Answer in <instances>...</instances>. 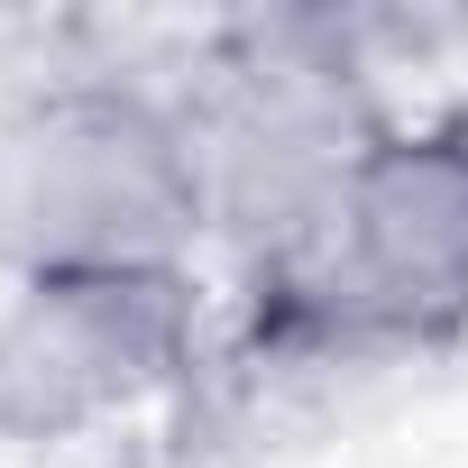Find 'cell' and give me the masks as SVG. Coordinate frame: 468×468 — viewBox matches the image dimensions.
Returning <instances> with one entry per match:
<instances>
[{
    "label": "cell",
    "mask_w": 468,
    "mask_h": 468,
    "mask_svg": "<svg viewBox=\"0 0 468 468\" xmlns=\"http://www.w3.org/2000/svg\"><path fill=\"white\" fill-rule=\"evenodd\" d=\"M468 340V101L386 120L322 211L239 267V367H386Z\"/></svg>",
    "instance_id": "obj_1"
},
{
    "label": "cell",
    "mask_w": 468,
    "mask_h": 468,
    "mask_svg": "<svg viewBox=\"0 0 468 468\" xmlns=\"http://www.w3.org/2000/svg\"><path fill=\"white\" fill-rule=\"evenodd\" d=\"M211 202L175 92L74 65L0 111V267L10 276H138L193 267Z\"/></svg>",
    "instance_id": "obj_2"
},
{
    "label": "cell",
    "mask_w": 468,
    "mask_h": 468,
    "mask_svg": "<svg viewBox=\"0 0 468 468\" xmlns=\"http://www.w3.org/2000/svg\"><path fill=\"white\" fill-rule=\"evenodd\" d=\"M165 92L193 138L211 239L229 249V267L267 258L285 229H303L322 193L358 165V147L395 120L358 19H331V10L220 19Z\"/></svg>",
    "instance_id": "obj_3"
},
{
    "label": "cell",
    "mask_w": 468,
    "mask_h": 468,
    "mask_svg": "<svg viewBox=\"0 0 468 468\" xmlns=\"http://www.w3.org/2000/svg\"><path fill=\"white\" fill-rule=\"evenodd\" d=\"M202 367V276H10L0 294V441L65 450L147 404L184 395Z\"/></svg>",
    "instance_id": "obj_4"
}]
</instances>
